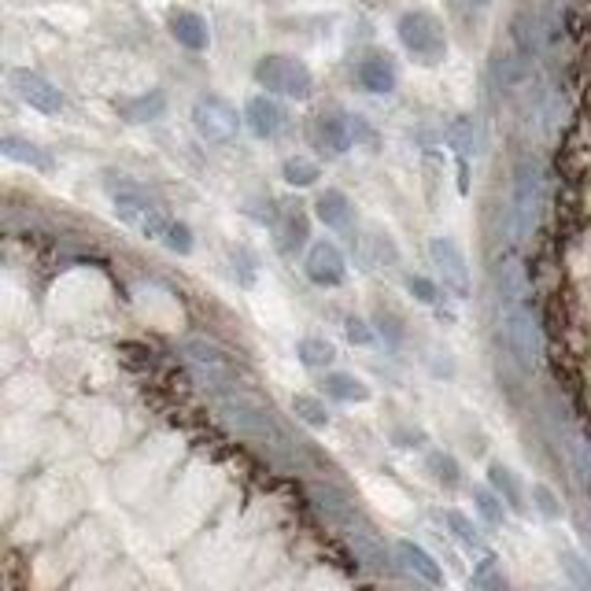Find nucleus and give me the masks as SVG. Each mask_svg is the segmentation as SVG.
<instances>
[{
  "label": "nucleus",
  "mask_w": 591,
  "mask_h": 591,
  "mask_svg": "<svg viewBox=\"0 0 591 591\" xmlns=\"http://www.w3.org/2000/svg\"><path fill=\"white\" fill-rule=\"evenodd\" d=\"M292 411L300 414V422H307L311 429H326V425H329L326 403H322L318 396H311V392H300V396H292Z\"/></svg>",
  "instance_id": "nucleus-25"
},
{
  "label": "nucleus",
  "mask_w": 591,
  "mask_h": 591,
  "mask_svg": "<svg viewBox=\"0 0 591 591\" xmlns=\"http://www.w3.org/2000/svg\"><path fill=\"white\" fill-rule=\"evenodd\" d=\"M407 292H411L418 303H436V285L429 278H422V274H411V278H407Z\"/></svg>",
  "instance_id": "nucleus-36"
},
{
  "label": "nucleus",
  "mask_w": 591,
  "mask_h": 591,
  "mask_svg": "<svg viewBox=\"0 0 591 591\" xmlns=\"http://www.w3.org/2000/svg\"><path fill=\"white\" fill-rule=\"evenodd\" d=\"M12 89L30 104V108L45 111V115H56V111H63V104H67L60 89H56L49 78H41L37 71H12Z\"/></svg>",
  "instance_id": "nucleus-10"
},
{
  "label": "nucleus",
  "mask_w": 591,
  "mask_h": 591,
  "mask_svg": "<svg viewBox=\"0 0 591 591\" xmlns=\"http://www.w3.org/2000/svg\"><path fill=\"white\" fill-rule=\"evenodd\" d=\"M473 503H477V510H481V518L488 521V525H503V503H499L495 492L477 488V492H473Z\"/></svg>",
  "instance_id": "nucleus-32"
},
{
  "label": "nucleus",
  "mask_w": 591,
  "mask_h": 591,
  "mask_svg": "<svg viewBox=\"0 0 591 591\" xmlns=\"http://www.w3.org/2000/svg\"><path fill=\"white\" fill-rule=\"evenodd\" d=\"M344 536H348V543L355 547V555L366 562L370 569H377V573H385V569H392V555H388L385 540L377 536L366 521H359V525H351V529H344Z\"/></svg>",
  "instance_id": "nucleus-12"
},
{
  "label": "nucleus",
  "mask_w": 591,
  "mask_h": 591,
  "mask_svg": "<svg viewBox=\"0 0 591 591\" xmlns=\"http://www.w3.org/2000/svg\"><path fill=\"white\" fill-rule=\"evenodd\" d=\"M108 193H111V204H115V211H119V218L126 222V226H130V230H137L141 237H148V241L163 244V237H167V230H170V222H174V218L167 215V207L159 204L156 196L148 193L141 181L111 178Z\"/></svg>",
  "instance_id": "nucleus-1"
},
{
  "label": "nucleus",
  "mask_w": 591,
  "mask_h": 591,
  "mask_svg": "<svg viewBox=\"0 0 591 591\" xmlns=\"http://www.w3.org/2000/svg\"><path fill=\"white\" fill-rule=\"evenodd\" d=\"M362 241L366 244H359V248H362V263L366 266H396L399 263V248L388 233L366 230L362 233Z\"/></svg>",
  "instance_id": "nucleus-20"
},
{
  "label": "nucleus",
  "mask_w": 591,
  "mask_h": 591,
  "mask_svg": "<svg viewBox=\"0 0 591 591\" xmlns=\"http://www.w3.org/2000/svg\"><path fill=\"white\" fill-rule=\"evenodd\" d=\"M281 174H285V181L289 185H296V189H307V185H314L318 181V163L314 159H303V156H296V159H289L285 167H281Z\"/></svg>",
  "instance_id": "nucleus-27"
},
{
  "label": "nucleus",
  "mask_w": 591,
  "mask_h": 591,
  "mask_svg": "<svg viewBox=\"0 0 591 591\" xmlns=\"http://www.w3.org/2000/svg\"><path fill=\"white\" fill-rule=\"evenodd\" d=\"M396 558H399V562H403L407 569H411L414 577H422L425 584H433V588H440V584H444V569L436 566V558L429 555V551H422L418 543L399 540V543H396Z\"/></svg>",
  "instance_id": "nucleus-17"
},
{
  "label": "nucleus",
  "mask_w": 591,
  "mask_h": 591,
  "mask_svg": "<svg viewBox=\"0 0 591 591\" xmlns=\"http://www.w3.org/2000/svg\"><path fill=\"white\" fill-rule=\"evenodd\" d=\"M503 333H507V344H510V351H514V359H518L525 370L540 366L543 337L529 307H510L507 318H503Z\"/></svg>",
  "instance_id": "nucleus-6"
},
{
  "label": "nucleus",
  "mask_w": 591,
  "mask_h": 591,
  "mask_svg": "<svg viewBox=\"0 0 591 591\" xmlns=\"http://www.w3.org/2000/svg\"><path fill=\"white\" fill-rule=\"evenodd\" d=\"M167 26H170V37L178 41L181 49L204 52L207 45H211V30H207V23L196 12H185V8H181V12H170Z\"/></svg>",
  "instance_id": "nucleus-14"
},
{
  "label": "nucleus",
  "mask_w": 591,
  "mask_h": 591,
  "mask_svg": "<svg viewBox=\"0 0 591 591\" xmlns=\"http://www.w3.org/2000/svg\"><path fill=\"white\" fill-rule=\"evenodd\" d=\"M499 289H503V303L510 307H525V300H529V285H525V274H521V266L510 263L507 270H503V278H499Z\"/></svg>",
  "instance_id": "nucleus-26"
},
{
  "label": "nucleus",
  "mask_w": 591,
  "mask_h": 591,
  "mask_svg": "<svg viewBox=\"0 0 591 591\" xmlns=\"http://www.w3.org/2000/svg\"><path fill=\"white\" fill-rule=\"evenodd\" d=\"M532 499H536V510H540L543 518H562V503H558V495L547 488V484H532Z\"/></svg>",
  "instance_id": "nucleus-34"
},
{
  "label": "nucleus",
  "mask_w": 591,
  "mask_h": 591,
  "mask_svg": "<svg viewBox=\"0 0 591 591\" xmlns=\"http://www.w3.org/2000/svg\"><path fill=\"white\" fill-rule=\"evenodd\" d=\"M193 126L200 137L215 141V145H226V141H233L237 130H241V115H237V108H233L230 100L215 97V93H204V97L193 104Z\"/></svg>",
  "instance_id": "nucleus-5"
},
{
  "label": "nucleus",
  "mask_w": 591,
  "mask_h": 591,
  "mask_svg": "<svg viewBox=\"0 0 591 591\" xmlns=\"http://www.w3.org/2000/svg\"><path fill=\"white\" fill-rule=\"evenodd\" d=\"M4 156L15 159V163H26V167H37V170H52V159L45 148L30 145V141H23V137H4Z\"/></svg>",
  "instance_id": "nucleus-23"
},
{
  "label": "nucleus",
  "mask_w": 591,
  "mask_h": 591,
  "mask_svg": "<svg viewBox=\"0 0 591 591\" xmlns=\"http://www.w3.org/2000/svg\"><path fill=\"white\" fill-rule=\"evenodd\" d=\"M562 566H566V577L573 580L577 591H591V569L580 562L577 555H562Z\"/></svg>",
  "instance_id": "nucleus-35"
},
{
  "label": "nucleus",
  "mask_w": 591,
  "mask_h": 591,
  "mask_svg": "<svg viewBox=\"0 0 591 591\" xmlns=\"http://www.w3.org/2000/svg\"><path fill=\"white\" fill-rule=\"evenodd\" d=\"M274 237H278L281 252H292V248L307 244V237H311V226H307V215H303L300 207H289V211L278 218V226H274Z\"/></svg>",
  "instance_id": "nucleus-19"
},
{
  "label": "nucleus",
  "mask_w": 591,
  "mask_h": 591,
  "mask_svg": "<svg viewBox=\"0 0 591 591\" xmlns=\"http://www.w3.org/2000/svg\"><path fill=\"white\" fill-rule=\"evenodd\" d=\"M311 499L318 503V510H322V514H326V518L333 521L340 532L351 529V525H359V521H362L359 507H355V503H351V499L340 492V488H333V484H314Z\"/></svg>",
  "instance_id": "nucleus-11"
},
{
  "label": "nucleus",
  "mask_w": 591,
  "mask_h": 591,
  "mask_svg": "<svg viewBox=\"0 0 591 591\" xmlns=\"http://www.w3.org/2000/svg\"><path fill=\"white\" fill-rule=\"evenodd\" d=\"M366 137V122L362 119H351L344 111H322L318 119H314V145L322 148L326 156H340V152H348L355 141Z\"/></svg>",
  "instance_id": "nucleus-7"
},
{
  "label": "nucleus",
  "mask_w": 591,
  "mask_h": 591,
  "mask_svg": "<svg viewBox=\"0 0 591 591\" xmlns=\"http://www.w3.org/2000/svg\"><path fill=\"white\" fill-rule=\"evenodd\" d=\"M326 396L340 399V403H366L370 399V388H366V381H359L355 374H340V370H333V374H326Z\"/></svg>",
  "instance_id": "nucleus-22"
},
{
  "label": "nucleus",
  "mask_w": 591,
  "mask_h": 591,
  "mask_svg": "<svg viewBox=\"0 0 591 591\" xmlns=\"http://www.w3.org/2000/svg\"><path fill=\"white\" fill-rule=\"evenodd\" d=\"M344 333H348V340H351V344H359V348L374 344V329L366 326L362 318H348V322H344Z\"/></svg>",
  "instance_id": "nucleus-37"
},
{
  "label": "nucleus",
  "mask_w": 591,
  "mask_h": 591,
  "mask_svg": "<svg viewBox=\"0 0 591 591\" xmlns=\"http://www.w3.org/2000/svg\"><path fill=\"white\" fill-rule=\"evenodd\" d=\"M163 111H167V97H163L159 89H152V93H141V97H133V100H122V104H119V115L126 122H133V126L159 119Z\"/></svg>",
  "instance_id": "nucleus-18"
},
{
  "label": "nucleus",
  "mask_w": 591,
  "mask_h": 591,
  "mask_svg": "<svg viewBox=\"0 0 591 591\" xmlns=\"http://www.w3.org/2000/svg\"><path fill=\"white\" fill-rule=\"evenodd\" d=\"M473 119H455V126L447 130V141H451V148L459 152L462 159H470V152H473Z\"/></svg>",
  "instance_id": "nucleus-30"
},
{
  "label": "nucleus",
  "mask_w": 591,
  "mask_h": 591,
  "mask_svg": "<svg viewBox=\"0 0 591 591\" xmlns=\"http://www.w3.org/2000/svg\"><path fill=\"white\" fill-rule=\"evenodd\" d=\"M473 8H488V4H492V0H470Z\"/></svg>",
  "instance_id": "nucleus-39"
},
{
  "label": "nucleus",
  "mask_w": 591,
  "mask_h": 591,
  "mask_svg": "<svg viewBox=\"0 0 591 591\" xmlns=\"http://www.w3.org/2000/svg\"><path fill=\"white\" fill-rule=\"evenodd\" d=\"M429 259H433V266L440 270V278H444V285L455 296H470V270H466V259H462L459 244L447 241V237H433L429 241Z\"/></svg>",
  "instance_id": "nucleus-9"
},
{
  "label": "nucleus",
  "mask_w": 591,
  "mask_h": 591,
  "mask_svg": "<svg viewBox=\"0 0 591 591\" xmlns=\"http://www.w3.org/2000/svg\"><path fill=\"white\" fill-rule=\"evenodd\" d=\"M296 355H300V362L307 370H326L329 362L337 359V348H333L326 337H303L300 344H296Z\"/></svg>",
  "instance_id": "nucleus-24"
},
{
  "label": "nucleus",
  "mask_w": 591,
  "mask_h": 591,
  "mask_svg": "<svg viewBox=\"0 0 591 591\" xmlns=\"http://www.w3.org/2000/svg\"><path fill=\"white\" fill-rule=\"evenodd\" d=\"M244 122H248V130L255 137H278L281 126H285V111L274 97H252L248 100V108H244Z\"/></svg>",
  "instance_id": "nucleus-13"
},
{
  "label": "nucleus",
  "mask_w": 591,
  "mask_h": 591,
  "mask_svg": "<svg viewBox=\"0 0 591 591\" xmlns=\"http://www.w3.org/2000/svg\"><path fill=\"white\" fill-rule=\"evenodd\" d=\"M255 82L263 85L270 97L307 100L314 93L311 71L296 56H263V60L255 63Z\"/></svg>",
  "instance_id": "nucleus-2"
},
{
  "label": "nucleus",
  "mask_w": 591,
  "mask_h": 591,
  "mask_svg": "<svg viewBox=\"0 0 591 591\" xmlns=\"http://www.w3.org/2000/svg\"><path fill=\"white\" fill-rule=\"evenodd\" d=\"M488 481H492V492L499 495L510 510H518V514L525 510V495H521L518 477H514L503 462H492V466H488Z\"/></svg>",
  "instance_id": "nucleus-21"
},
{
  "label": "nucleus",
  "mask_w": 591,
  "mask_h": 591,
  "mask_svg": "<svg viewBox=\"0 0 591 591\" xmlns=\"http://www.w3.org/2000/svg\"><path fill=\"white\" fill-rule=\"evenodd\" d=\"M359 85L366 93H377V97L392 93V89H396V63L388 60V56H381V52L366 56V60L359 63Z\"/></svg>",
  "instance_id": "nucleus-16"
},
{
  "label": "nucleus",
  "mask_w": 591,
  "mask_h": 591,
  "mask_svg": "<svg viewBox=\"0 0 591 591\" xmlns=\"http://www.w3.org/2000/svg\"><path fill=\"white\" fill-rule=\"evenodd\" d=\"M543 170L536 159H521L514 167V241H525L540 215Z\"/></svg>",
  "instance_id": "nucleus-4"
},
{
  "label": "nucleus",
  "mask_w": 591,
  "mask_h": 591,
  "mask_svg": "<svg viewBox=\"0 0 591 591\" xmlns=\"http://www.w3.org/2000/svg\"><path fill=\"white\" fill-rule=\"evenodd\" d=\"M473 584H477L481 591H510L507 577H503V569H499V562H495L492 555H488L481 566L473 569Z\"/></svg>",
  "instance_id": "nucleus-28"
},
{
  "label": "nucleus",
  "mask_w": 591,
  "mask_h": 591,
  "mask_svg": "<svg viewBox=\"0 0 591 591\" xmlns=\"http://www.w3.org/2000/svg\"><path fill=\"white\" fill-rule=\"evenodd\" d=\"M314 215H318V222L329 226V230H351L355 207H351L348 193L326 189V193H318V200H314Z\"/></svg>",
  "instance_id": "nucleus-15"
},
{
  "label": "nucleus",
  "mask_w": 591,
  "mask_h": 591,
  "mask_svg": "<svg viewBox=\"0 0 591 591\" xmlns=\"http://www.w3.org/2000/svg\"><path fill=\"white\" fill-rule=\"evenodd\" d=\"M163 244H167L170 252H178V255H189L193 252V230L185 226V222H170V230H167V237H163Z\"/></svg>",
  "instance_id": "nucleus-33"
},
{
  "label": "nucleus",
  "mask_w": 591,
  "mask_h": 591,
  "mask_svg": "<svg viewBox=\"0 0 591 591\" xmlns=\"http://www.w3.org/2000/svg\"><path fill=\"white\" fill-rule=\"evenodd\" d=\"M429 470H433L436 481L447 484V488H455V484H459V462L451 459L447 451H429Z\"/></svg>",
  "instance_id": "nucleus-29"
},
{
  "label": "nucleus",
  "mask_w": 591,
  "mask_h": 591,
  "mask_svg": "<svg viewBox=\"0 0 591 591\" xmlns=\"http://www.w3.org/2000/svg\"><path fill=\"white\" fill-rule=\"evenodd\" d=\"M444 521L451 525V532H455V536H459V540L466 543V547H481V532L473 529V521L466 518L462 510H447Z\"/></svg>",
  "instance_id": "nucleus-31"
},
{
  "label": "nucleus",
  "mask_w": 591,
  "mask_h": 591,
  "mask_svg": "<svg viewBox=\"0 0 591 591\" xmlns=\"http://www.w3.org/2000/svg\"><path fill=\"white\" fill-rule=\"evenodd\" d=\"M303 274L318 285V289H337L348 281V263H344V252H340L333 241H314L307 248V259H303Z\"/></svg>",
  "instance_id": "nucleus-8"
},
{
  "label": "nucleus",
  "mask_w": 591,
  "mask_h": 591,
  "mask_svg": "<svg viewBox=\"0 0 591 591\" xmlns=\"http://www.w3.org/2000/svg\"><path fill=\"white\" fill-rule=\"evenodd\" d=\"M377 329H381V333H388V344H399V337H403V329H399L396 314H388V326H385V318L377 314Z\"/></svg>",
  "instance_id": "nucleus-38"
},
{
  "label": "nucleus",
  "mask_w": 591,
  "mask_h": 591,
  "mask_svg": "<svg viewBox=\"0 0 591 591\" xmlns=\"http://www.w3.org/2000/svg\"><path fill=\"white\" fill-rule=\"evenodd\" d=\"M396 34H399V41H403V49L411 52L418 63H425V67H436V63L447 56V37L436 15H429V12L399 15Z\"/></svg>",
  "instance_id": "nucleus-3"
}]
</instances>
